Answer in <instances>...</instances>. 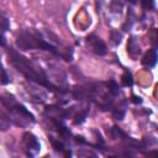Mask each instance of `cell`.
Masks as SVG:
<instances>
[{
  "label": "cell",
  "mask_w": 158,
  "mask_h": 158,
  "mask_svg": "<svg viewBox=\"0 0 158 158\" xmlns=\"http://www.w3.org/2000/svg\"><path fill=\"white\" fill-rule=\"evenodd\" d=\"M9 56V62L11 63L12 67H15L17 69V72H20L26 79H28L30 81H33L38 85H42L49 90L53 91H58V88L56 85H53L46 77V74L35 64L32 63L28 58H26L25 56L20 54L19 52H16L15 49L10 48L7 52Z\"/></svg>",
  "instance_id": "6da1fadb"
},
{
  "label": "cell",
  "mask_w": 158,
  "mask_h": 158,
  "mask_svg": "<svg viewBox=\"0 0 158 158\" xmlns=\"http://www.w3.org/2000/svg\"><path fill=\"white\" fill-rule=\"evenodd\" d=\"M0 104L9 111V116L14 123L21 127H26L30 123H33L36 121L35 116L22 105L20 104L16 98L12 94L4 93L0 95Z\"/></svg>",
  "instance_id": "7a4b0ae2"
},
{
  "label": "cell",
  "mask_w": 158,
  "mask_h": 158,
  "mask_svg": "<svg viewBox=\"0 0 158 158\" xmlns=\"http://www.w3.org/2000/svg\"><path fill=\"white\" fill-rule=\"evenodd\" d=\"M16 44L20 49L23 51H30V49H35V48H40V49H44L48 51L56 56H62V53L57 49V47L47 43L44 40H42L41 37H38L37 35H33L28 31H21L16 38Z\"/></svg>",
  "instance_id": "3957f363"
},
{
  "label": "cell",
  "mask_w": 158,
  "mask_h": 158,
  "mask_svg": "<svg viewBox=\"0 0 158 158\" xmlns=\"http://www.w3.org/2000/svg\"><path fill=\"white\" fill-rule=\"evenodd\" d=\"M22 146H23V149L27 156H35L41 149V144L38 142L37 137L31 132H26L22 136Z\"/></svg>",
  "instance_id": "277c9868"
},
{
  "label": "cell",
  "mask_w": 158,
  "mask_h": 158,
  "mask_svg": "<svg viewBox=\"0 0 158 158\" xmlns=\"http://www.w3.org/2000/svg\"><path fill=\"white\" fill-rule=\"evenodd\" d=\"M86 42L88 44H90L91 47V51L98 54V56H105L107 53V48H106V44L104 43V41L98 37L96 35H90L86 37Z\"/></svg>",
  "instance_id": "5b68a950"
},
{
  "label": "cell",
  "mask_w": 158,
  "mask_h": 158,
  "mask_svg": "<svg viewBox=\"0 0 158 158\" xmlns=\"http://www.w3.org/2000/svg\"><path fill=\"white\" fill-rule=\"evenodd\" d=\"M156 63H157V49L151 48L142 57V64L148 67V68H152V67L156 65Z\"/></svg>",
  "instance_id": "8992f818"
},
{
  "label": "cell",
  "mask_w": 158,
  "mask_h": 158,
  "mask_svg": "<svg viewBox=\"0 0 158 158\" xmlns=\"http://www.w3.org/2000/svg\"><path fill=\"white\" fill-rule=\"evenodd\" d=\"M127 52H128V54L133 59H137V57L139 56L141 48H139V46H138V43H137V41H136L135 37H131L128 40V42H127Z\"/></svg>",
  "instance_id": "52a82bcc"
},
{
  "label": "cell",
  "mask_w": 158,
  "mask_h": 158,
  "mask_svg": "<svg viewBox=\"0 0 158 158\" xmlns=\"http://www.w3.org/2000/svg\"><path fill=\"white\" fill-rule=\"evenodd\" d=\"M11 118L9 115H6L5 112H2L0 110V131H6L10 128L11 126Z\"/></svg>",
  "instance_id": "ba28073f"
},
{
  "label": "cell",
  "mask_w": 158,
  "mask_h": 158,
  "mask_svg": "<svg viewBox=\"0 0 158 158\" xmlns=\"http://www.w3.org/2000/svg\"><path fill=\"white\" fill-rule=\"evenodd\" d=\"M106 85H107V90H109V93H110L112 96H116V95L120 94V88H118V85H117V83H116L115 80H110V81H107Z\"/></svg>",
  "instance_id": "9c48e42d"
},
{
  "label": "cell",
  "mask_w": 158,
  "mask_h": 158,
  "mask_svg": "<svg viewBox=\"0 0 158 158\" xmlns=\"http://www.w3.org/2000/svg\"><path fill=\"white\" fill-rule=\"evenodd\" d=\"M10 28V21L6 17V15L0 10V31H7Z\"/></svg>",
  "instance_id": "30bf717a"
},
{
  "label": "cell",
  "mask_w": 158,
  "mask_h": 158,
  "mask_svg": "<svg viewBox=\"0 0 158 158\" xmlns=\"http://www.w3.org/2000/svg\"><path fill=\"white\" fill-rule=\"evenodd\" d=\"M0 83L4 84V85H6V84L10 83V78H9V75H7V73L4 69V67H2L1 63H0Z\"/></svg>",
  "instance_id": "8fae6325"
},
{
  "label": "cell",
  "mask_w": 158,
  "mask_h": 158,
  "mask_svg": "<svg viewBox=\"0 0 158 158\" xmlns=\"http://www.w3.org/2000/svg\"><path fill=\"white\" fill-rule=\"evenodd\" d=\"M122 83H123V85H126V86H131V85L133 84L132 74H131L128 70H126V72L123 73V75H122Z\"/></svg>",
  "instance_id": "7c38bea8"
},
{
  "label": "cell",
  "mask_w": 158,
  "mask_h": 158,
  "mask_svg": "<svg viewBox=\"0 0 158 158\" xmlns=\"http://www.w3.org/2000/svg\"><path fill=\"white\" fill-rule=\"evenodd\" d=\"M141 4H142V7L144 10H153L156 7V1L154 0H142Z\"/></svg>",
  "instance_id": "4fadbf2b"
},
{
  "label": "cell",
  "mask_w": 158,
  "mask_h": 158,
  "mask_svg": "<svg viewBox=\"0 0 158 158\" xmlns=\"http://www.w3.org/2000/svg\"><path fill=\"white\" fill-rule=\"evenodd\" d=\"M86 115H88V111H83V112H79V114L77 115L75 120H74V123H75V125H80V123H83V122L85 121V117H86Z\"/></svg>",
  "instance_id": "5bb4252c"
},
{
  "label": "cell",
  "mask_w": 158,
  "mask_h": 158,
  "mask_svg": "<svg viewBox=\"0 0 158 158\" xmlns=\"http://www.w3.org/2000/svg\"><path fill=\"white\" fill-rule=\"evenodd\" d=\"M121 38H122L121 33H118L117 31H111V40L115 44H118L121 42Z\"/></svg>",
  "instance_id": "9a60e30c"
},
{
  "label": "cell",
  "mask_w": 158,
  "mask_h": 158,
  "mask_svg": "<svg viewBox=\"0 0 158 158\" xmlns=\"http://www.w3.org/2000/svg\"><path fill=\"white\" fill-rule=\"evenodd\" d=\"M52 141V144H53V147H54V149L56 151H60V152H63L64 151V146H63V143L62 142H59V141H56V139H51Z\"/></svg>",
  "instance_id": "2e32d148"
},
{
  "label": "cell",
  "mask_w": 158,
  "mask_h": 158,
  "mask_svg": "<svg viewBox=\"0 0 158 158\" xmlns=\"http://www.w3.org/2000/svg\"><path fill=\"white\" fill-rule=\"evenodd\" d=\"M6 44V41H5V37L2 33H0V46H5Z\"/></svg>",
  "instance_id": "e0dca14e"
},
{
  "label": "cell",
  "mask_w": 158,
  "mask_h": 158,
  "mask_svg": "<svg viewBox=\"0 0 158 158\" xmlns=\"http://www.w3.org/2000/svg\"><path fill=\"white\" fill-rule=\"evenodd\" d=\"M128 1H131L132 4H135V2H136V0H128Z\"/></svg>",
  "instance_id": "ac0fdd59"
}]
</instances>
